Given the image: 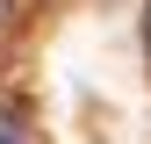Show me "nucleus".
Masks as SVG:
<instances>
[{
	"label": "nucleus",
	"instance_id": "nucleus-1",
	"mask_svg": "<svg viewBox=\"0 0 151 144\" xmlns=\"http://www.w3.org/2000/svg\"><path fill=\"white\" fill-rule=\"evenodd\" d=\"M0 144H29V130H22V115H14V108H0Z\"/></svg>",
	"mask_w": 151,
	"mask_h": 144
},
{
	"label": "nucleus",
	"instance_id": "nucleus-2",
	"mask_svg": "<svg viewBox=\"0 0 151 144\" xmlns=\"http://www.w3.org/2000/svg\"><path fill=\"white\" fill-rule=\"evenodd\" d=\"M144 36H151V22H144Z\"/></svg>",
	"mask_w": 151,
	"mask_h": 144
}]
</instances>
